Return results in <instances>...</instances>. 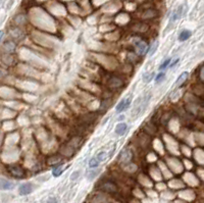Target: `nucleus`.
Masks as SVG:
<instances>
[{
	"mask_svg": "<svg viewBox=\"0 0 204 203\" xmlns=\"http://www.w3.org/2000/svg\"><path fill=\"white\" fill-rule=\"evenodd\" d=\"M132 158V151L130 149H124L121 152V154L119 155V161L122 163H127L131 160Z\"/></svg>",
	"mask_w": 204,
	"mask_h": 203,
	"instance_id": "2",
	"label": "nucleus"
},
{
	"mask_svg": "<svg viewBox=\"0 0 204 203\" xmlns=\"http://www.w3.org/2000/svg\"><path fill=\"white\" fill-rule=\"evenodd\" d=\"M99 163H100V161L98 160L97 157L95 156V157H93V158L90 159V161H89V166H90L91 168H95L99 165Z\"/></svg>",
	"mask_w": 204,
	"mask_h": 203,
	"instance_id": "15",
	"label": "nucleus"
},
{
	"mask_svg": "<svg viewBox=\"0 0 204 203\" xmlns=\"http://www.w3.org/2000/svg\"><path fill=\"white\" fill-rule=\"evenodd\" d=\"M3 32H1V38H0V41H1L2 42V40H3Z\"/></svg>",
	"mask_w": 204,
	"mask_h": 203,
	"instance_id": "27",
	"label": "nucleus"
},
{
	"mask_svg": "<svg viewBox=\"0 0 204 203\" xmlns=\"http://www.w3.org/2000/svg\"><path fill=\"white\" fill-rule=\"evenodd\" d=\"M98 174H99V171H91L90 173L87 175V177H88L89 180H93V179H94Z\"/></svg>",
	"mask_w": 204,
	"mask_h": 203,
	"instance_id": "20",
	"label": "nucleus"
},
{
	"mask_svg": "<svg viewBox=\"0 0 204 203\" xmlns=\"http://www.w3.org/2000/svg\"><path fill=\"white\" fill-rule=\"evenodd\" d=\"M24 21H25V16L24 15H21V14H20V15H18L15 18V23L16 24H24Z\"/></svg>",
	"mask_w": 204,
	"mask_h": 203,
	"instance_id": "21",
	"label": "nucleus"
},
{
	"mask_svg": "<svg viewBox=\"0 0 204 203\" xmlns=\"http://www.w3.org/2000/svg\"><path fill=\"white\" fill-rule=\"evenodd\" d=\"M32 190H33L32 185H31L30 183H26V184H23V185L20 186V188H18V193H20L21 195H29L31 192H32Z\"/></svg>",
	"mask_w": 204,
	"mask_h": 203,
	"instance_id": "4",
	"label": "nucleus"
},
{
	"mask_svg": "<svg viewBox=\"0 0 204 203\" xmlns=\"http://www.w3.org/2000/svg\"><path fill=\"white\" fill-rule=\"evenodd\" d=\"M154 78V73H145L143 75V81L145 83H150Z\"/></svg>",
	"mask_w": 204,
	"mask_h": 203,
	"instance_id": "13",
	"label": "nucleus"
},
{
	"mask_svg": "<svg viewBox=\"0 0 204 203\" xmlns=\"http://www.w3.org/2000/svg\"><path fill=\"white\" fill-rule=\"evenodd\" d=\"M180 61V58H177V59H175L174 61H172V63H170V64H169V68H174L175 65H176V64L179 63Z\"/></svg>",
	"mask_w": 204,
	"mask_h": 203,
	"instance_id": "24",
	"label": "nucleus"
},
{
	"mask_svg": "<svg viewBox=\"0 0 204 203\" xmlns=\"http://www.w3.org/2000/svg\"><path fill=\"white\" fill-rule=\"evenodd\" d=\"M170 61H172V59H170V58H169V59H166V60L163 61V63H161V65L159 66V70H160V71H164L165 68H167V66H169Z\"/></svg>",
	"mask_w": 204,
	"mask_h": 203,
	"instance_id": "18",
	"label": "nucleus"
},
{
	"mask_svg": "<svg viewBox=\"0 0 204 203\" xmlns=\"http://www.w3.org/2000/svg\"><path fill=\"white\" fill-rule=\"evenodd\" d=\"M188 76H189V73H188V71H184V73H182L181 75L179 76L177 80L176 81V85H181L182 83L185 82V80H186V79L188 78Z\"/></svg>",
	"mask_w": 204,
	"mask_h": 203,
	"instance_id": "12",
	"label": "nucleus"
},
{
	"mask_svg": "<svg viewBox=\"0 0 204 203\" xmlns=\"http://www.w3.org/2000/svg\"><path fill=\"white\" fill-rule=\"evenodd\" d=\"M157 46H158V41H155V42L153 43V44L149 47V55H150V56H152L153 54H154V52L156 51V49H157Z\"/></svg>",
	"mask_w": 204,
	"mask_h": 203,
	"instance_id": "17",
	"label": "nucleus"
},
{
	"mask_svg": "<svg viewBox=\"0 0 204 203\" xmlns=\"http://www.w3.org/2000/svg\"><path fill=\"white\" fill-rule=\"evenodd\" d=\"M80 175V173H79V171H75V173L73 174V175H71V180H77V179H78V176Z\"/></svg>",
	"mask_w": 204,
	"mask_h": 203,
	"instance_id": "23",
	"label": "nucleus"
},
{
	"mask_svg": "<svg viewBox=\"0 0 204 203\" xmlns=\"http://www.w3.org/2000/svg\"><path fill=\"white\" fill-rule=\"evenodd\" d=\"M62 171H63L62 165L61 164H59V165H57L56 168H53V171H52V175H53L54 177H59L62 174Z\"/></svg>",
	"mask_w": 204,
	"mask_h": 203,
	"instance_id": "14",
	"label": "nucleus"
},
{
	"mask_svg": "<svg viewBox=\"0 0 204 203\" xmlns=\"http://www.w3.org/2000/svg\"><path fill=\"white\" fill-rule=\"evenodd\" d=\"M182 13H183V6H180L177 7L176 10L172 13V18H170V21H175L177 20H179V18H181L182 16Z\"/></svg>",
	"mask_w": 204,
	"mask_h": 203,
	"instance_id": "9",
	"label": "nucleus"
},
{
	"mask_svg": "<svg viewBox=\"0 0 204 203\" xmlns=\"http://www.w3.org/2000/svg\"><path fill=\"white\" fill-rule=\"evenodd\" d=\"M127 130H128V126H127V124L119 123V125H116V134L119 136H122L124 133L127 132Z\"/></svg>",
	"mask_w": 204,
	"mask_h": 203,
	"instance_id": "8",
	"label": "nucleus"
},
{
	"mask_svg": "<svg viewBox=\"0 0 204 203\" xmlns=\"http://www.w3.org/2000/svg\"><path fill=\"white\" fill-rule=\"evenodd\" d=\"M47 203H57V200H56V198L51 197V198H49V199H48Z\"/></svg>",
	"mask_w": 204,
	"mask_h": 203,
	"instance_id": "25",
	"label": "nucleus"
},
{
	"mask_svg": "<svg viewBox=\"0 0 204 203\" xmlns=\"http://www.w3.org/2000/svg\"><path fill=\"white\" fill-rule=\"evenodd\" d=\"M130 105H131V98L122 99V101L116 105V113H122V111L127 110V109L129 108Z\"/></svg>",
	"mask_w": 204,
	"mask_h": 203,
	"instance_id": "1",
	"label": "nucleus"
},
{
	"mask_svg": "<svg viewBox=\"0 0 204 203\" xmlns=\"http://www.w3.org/2000/svg\"><path fill=\"white\" fill-rule=\"evenodd\" d=\"M136 45V48H137V52H138L139 54H144L145 53V51L147 50V44H146L144 41H138L135 43Z\"/></svg>",
	"mask_w": 204,
	"mask_h": 203,
	"instance_id": "7",
	"label": "nucleus"
},
{
	"mask_svg": "<svg viewBox=\"0 0 204 203\" xmlns=\"http://www.w3.org/2000/svg\"><path fill=\"white\" fill-rule=\"evenodd\" d=\"M0 187H1L2 190H11L14 188V184L13 182L8 180H5V179L2 178L0 180Z\"/></svg>",
	"mask_w": 204,
	"mask_h": 203,
	"instance_id": "6",
	"label": "nucleus"
},
{
	"mask_svg": "<svg viewBox=\"0 0 204 203\" xmlns=\"http://www.w3.org/2000/svg\"><path fill=\"white\" fill-rule=\"evenodd\" d=\"M165 77V73H163V71H161V73H159L158 75L156 76V78H155V82L156 83H160L161 81H163V79H164Z\"/></svg>",
	"mask_w": 204,
	"mask_h": 203,
	"instance_id": "19",
	"label": "nucleus"
},
{
	"mask_svg": "<svg viewBox=\"0 0 204 203\" xmlns=\"http://www.w3.org/2000/svg\"><path fill=\"white\" fill-rule=\"evenodd\" d=\"M191 35H192V33L190 32V31L183 30L181 33H180V35H179V41H181V42L186 41V40H188L189 38L191 37Z\"/></svg>",
	"mask_w": 204,
	"mask_h": 203,
	"instance_id": "10",
	"label": "nucleus"
},
{
	"mask_svg": "<svg viewBox=\"0 0 204 203\" xmlns=\"http://www.w3.org/2000/svg\"><path fill=\"white\" fill-rule=\"evenodd\" d=\"M8 171L14 178H23V177L25 176L24 171L21 168H18V166H9Z\"/></svg>",
	"mask_w": 204,
	"mask_h": 203,
	"instance_id": "3",
	"label": "nucleus"
},
{
	"mask_svg": "<svg viewBox=\"0 0 204 203\" xmlns=\"http://www.w3.org/2000/svg\"><path fill=\"white\" fill-rule=\"evenodd\" d=\"M3 49L5 50L7 53H11L15 50V44L13 42H7L6 44H4Z\"/></svg>",
	"mask_w": 204,
	"mask_h": 203,
	"instance_id": "11",
	"label": "nucleus"
},
{
	"mask_svg": "<svg viewBox=\"0 0 204 203\" xmlns=\"http://www.w3.org/2000/svg\"><path fill=\"white\" fill-rule=\"evenodd\" d=\"M105 156H106V154H105V152H100L99 154L97 155V159L99 160L100 162H101L102 160H104V158H105Z\"/></svg>",
	"mask_w": 204,
	"mask_h": 203,
	"instance_id": "22",
	"label": "nucleus"
},
{
	"mask_svg": "<svg viewBox=\"0 0 204 203\" xmlns=\"http://www.w3.org/2000/svg\"><path fill=\"white\" fill-rule=\"evenodd\" d=\"M124 118V115H122V116H119V121H122Z\"/></svg>",
	"mask_w": 204,
	"mask_h": 203,
	"instance_id": "28",
	"label": "nucleus"
},
{
	"mask_svg": "<svg viewBox=\"0 0 204 203\" xmlns=\"http://www.w3.org/2000/svg\"><path fill=\"white\" fill-rule=\"evenodd\" d=\"M122 84V81L119 80V79H116V78L111 79V80H110V82H109V85L111 86V87H116V88L119 87Z\"/></svg>",
	"mask_w": 204,
	"mask_h": 203,
	"instance_id": "16",
	"label": "nucleus"
},
{
	"mask_svg": "<svg viewBox=\"0 0 204 203\" xmlns=\"http://www.w3.org/2000/svg\"><path fill=\"white\" fill-rule=\"evenodd\" d=\"M100 189L107 193H114L116 191V186L114 185L113 183L107 182V183L102 184V185L100 186Z\"/></svg>",
	"mask_w": 204,
	"mask_h": 203,
	"instance_id": "5",
	"label": "nucleus"
},
{
	"mask_svg": "<svg viewBox=\"0 0 204 203\" xmlns=\"http://www.w3.org/2000/svg\"><path fill=\"white\" fill-rule=\"evenodd\" d=\"M200 77L204 81V65L202 66V68H201V71H200Z\"/></svg>",
	"mask_w": 204,
	"mask_h": 203,
	"instance_id": "26",
	"label": "nucleus"
}]
</instances>
